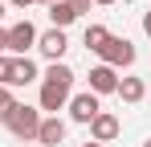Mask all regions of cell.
<instances>
[{
    "instance_id": "cell-1",
    "label": "cell",
    "mask_w": 151,
    "mask_h": 147,
    "mask_svg": "<svg viewBox=\"0 0 151 147\" xmlns=\"http://www.w3.org/2000/svg\"><path fill=\"white\" fill-rule=\"evenodd\" d=\"M70 86H74V70L61 66V61H53L45 70V82H41V110L57 115L61 106H70Z\"/></svg>"
},
{
    "instance_id": "cell-2",
    "label": "cell",
    "mask_w": 151,
    "mask_h": 147,
    "mask_svg": "<svg viewBox=\"0 0 151 147\" xmlns=\"http://www.w3.org/2000/svg\"><path fill=\"white\" fill-rule=\"evenodd\" d=\"M4 127L17 135V139H37V127H41V110L37 106H25V102H17L8 115H4Z\"/></svg>"
},
{
    "instance_id": "cell-3",
    "label": "cell",
    "mask_w": 151,
    "mask_h": 147,
    "mask_svg": "<svg viewBox=\"0 0 151 147\" xmlns=\"http://www.w3.org/2000/svg\"><path fill=\"white\" fill-rule=\"evenodd\" d=\"M102 66H110V70H123V66H131L135 61V45L127 41V37H110L106 45H102Z\"/></svg>"
},
{
    "instance_id": "cell-4",
    "label": "cell",
    "mask_w": 151,
    "mask_h": 147,
    "mask_svg": "<svg viewBox=\"0 0 151 147\" xmlns=\"http://www.w3.org/2000/svg\"><path fill=\"white\" fill-rule=\"evenodd\" d=\"M37 45V29H33V21H17L12 29H8V53H17V57H25V49Z\"/></svg>"
},
{
    "instance_id": "cell-5",
    "label": "cell",
    "mask_w": 151,
    "mask_h": 147,
    "mask_svg": "<svg viewBox=\"0 0 151 147\" xmlns=\"http://www.w3.org/2000/svg\"><path fill=\"white\" fill-rule=\"evenodd\" d=\"M98 94H90V90H86V94H74L70 98V119L74 122H86V127H90V122L98 119Z\"/></svg>"
},
{
    "instance_id": "cell-6",
    "label": "cell",
    "mask_w": 151,
    "mask_h": 147,
    "mask_svg": "<svg viewBox=\"0 0 151 147\" xmlns=\"http://www.w3.org/2000/svg\"><path fill=\"white\" fill-rule=\"evenodd\" d=\"M37 49H41L49 61H61V53L70 49V41H65V29H49V33H41V37H37Z\"/></svg>"
},
{
    "instance_id": "cell-7",
    "label": "cell",
    "mask_w": 151,
    "mask_h": 147,
    "mask_svg": "<svg viewBox=\"0 0 151 147\" xmlns=\"http://www.w3.org/2000/svg\"><path fill=\"white\" fill-rule=\"evenodd\" d=\"M37 143H45V147H61V143H65V122L57 119V115L41 119V127H37Z\"/></svg>"
},
{
    "instance_id": "cell-8",
    "label": "cell",
    "mask_w": 151,
    "mask_h": 147,
    "mask_svg": "<svg viewBox=\"0 0 151 147\" xmlns=\"http://www.w3.org/2000/svg\"><path fill=\"white\" fill-rule=\"evenodd\" d=\"M119 90V74L110 66H94L90 70V94H114Z\"/></svg>"
},
{
    "instance_id": "cell-9",
    "label": "cell",
    "mask_w": 151,
    "mask_h": 147,
    "mask_svg": "<svg viewBox=\"0 0 151 147\" xmlns=\"http://www.w3.org/2000/svg\"><path fill=\"white\" fill-rule=\"evenodd\" d=\"M90 135H94V143H110V139L119 135V119H114L110 110H98V119L90 122Z\"/></svg>"
},
{
    "instance_id": "cell-10",
    "label": "cell",
    "mask_w": 151,
    "mask_h": 147,
    "mask_svg": "<svg viewBox=\"0 0 151 147\" xmlns=\"http://www.w3.org/2000/svg\"><path fill=\"white\" fill-rule=\"evenodd\" d=\"M29 82H37V66H33L29 57H12V74H8V90H12V86H29Z\"/></svg>"
},
{
    "instance_id": "cell-11",
    "label": "cell",
    "mask_w": 151,
    "mask_h": 147,
    "mask_svg": "<svg viewBox=\"0 0 151 147\" xmlns=\"http://www.w3.org/2000/svg\"><path fill=\"white\" fill-rule=\"evenodd\" d=\"M114 94L123 98V102H139V98L147 94V86H143V78H119V90Z\"/></svg>"
},
{
    "instance_id": "cell-12",
    "label": "cell",
    "mask_w": 151,
    "mask_h": 147,
    "mask_svg": "<svg viewBox=\"0 0 151 147\" xmlns=\"http://www.w3.org/2000/svg\"><path fill=\"white\" fill-rule=\"evenodd\" d=\"M49 21H53V29H70L78 17H74V8L65 0H57V4H49Z\"/></svg>"
},
{
    "instance_id": "cell-13",
    "label": "cell",
    "mask_w": 151,
    "mask_h": 147,
    "mask_svg": "<svg viewBox=\"0 0 151 147\" xmlns=\"http://www.w3.org/2000/svg\"><path fill=\"white\" fill-rule=\"evenodd\" d=\"M82 41H86V49H94V53H102V45L110 41V33H106V24H90Z\"/></svg>"
},
{
    "instance_id": "cell-14",
    "label": "cell",
    "mask_w": 151,
    "mask_h": 147,
    "mask_svg": "<svg viewBox=\"0 0 151 147\" xmlns=\"http://www.w3.org/2000/svg\"><path fill=\"white\" fill-rule=\"evenodd\" d=\"M12 106H17V98H12V90H8V86H0V119H4V115H8Z\"/></svg>"
},
{
    "instance_id": "cell-15",
    "label": "cell",
    "mask_w": 151,
    "mask_h": 147,
    "mask_svg": "<svg viewBox=\"0 0 151 147\" xmlns=\"http://www.w3.org/2000/svg\"><path fill=\"white\" fill-rule=\"evenodd\" d=\"M8 74H12V57L0 53V86H8Z\"/></svg>"
},
{
    "instance_id": "cell-16",
    "label": "cell",
    "mask_w": 151,
    "mask_h": 147,
    "mask_svg": "<svg viewBox=\"0 0 151 147\" xmlns=\"http://www.w3.org/2000/svg\"><path fill=\"white\" fill-rule=\"evenodd\" d=\"M65 4L74 8V17H82V12H90V4H94V0H65Z\"/></svg>"
},
{
    "instance_id": "cell-17",
    "label": "cell",
    "mask_w": 151,
    "mask_h": 147,
    "mask_svg": "<svg viewBox=\"0 0 151 147\" xmlns=\"http://www.w3.org/2000/svg\"><path fill=\"white\" fill-rule=\"evenodd\" d=\"M0 53H8V29H0Z\"/></svg>"
},
{
    "instance_id": "cell-18",
    "label": "cell",
    "mask_w": 151,
    "mask_h": 147,
    "mask_svg": "<svg viewBox=\"0 0 151 147\" xmlns=\"http://www.w3.org/2000/svg\"><path fill=\"white\" fill-rule=\"evenodd\" d=\"M143 33H147V37H151V12H147V17H143Z\"/></svg>"
},
{
    "instance_id": "cell-19",
    "label": "cell",
    "mask_w": 151,
    "mask_h": 147,
    "mask_svg": "<svg viewBox=\"0 0 151 147\" xmlns=\"http://www.w3.org/2000/svg\"><path fill=\"white\" fill-rule=\"evenodd\" d=\"M8 4H17V8H25V4H33V0H8Z\"/></svg>"
},
{
    "instance_id": "cell-20",
    "label": "cell",
    "mask_w": 151,
    "mask_h": 147,
    "mask_svg": "<svg viewBox=\"0 0 151 147\" xmlns=\"http://www.w3.org/2000/svg\"><path fill=\"white\" fill-rule=\"evenodd\" d=\"M0 21H4V0H0Z\"/></svg>"
},
{
    "instance_id": "cell-21",
    "label": "cell",
    "mask_w": 151,
    "mask_h": 147,
    "mask_svg": "<svg viewBox=\"0 0 151 147\" xmlns=\"http://www.w3.org/2000/svg\"><path fill=\"white\" fill-rule=\"evenodd\" d=\"M94 4H114V0H94Z\"/></svg>"
},
{
    "instance_id": "cell-22",
    "label": "cell",
    "mask_w": 151,
    "mask_h": 147,
    "mask_svg": "<svg viewBox=\"0 0 151 147\" xmlns=\"http://www.w3.org/2000/svg\"><path fill=\"white\" fill-rule=\"evenodd\" d=\"M82 147H102V143H82Z\"/></svg>"
},
{
    "instance_id": "cell-23",
    "label": "cell",
    "mask_w": 151,
    "mask_h": 147,
    "mask_svg": "<svg viewBox=\"0 0 151 147\" xmlns=\"http://www.w3.org/2000/svg\"><path fill=\"white\" fill-rule=\"evenodd\" d=\"M41 4H57V0H41Z\"/></svg>"
},
{
    "instance_id": "cell-24",
    "label": "cell",
    "mask_w": 151,
    "mask_h": 147,
    "mask_svg": "<svg viewBox=\"0 0 151 147\" xmlns=\"http://www.w3.org/2000/svg\"><path fill=\"white\" fill-rule=\"evenodd\" d=\"M143 147H151V139H147V143H143Z\"/></svg>"
}]
</instances>
